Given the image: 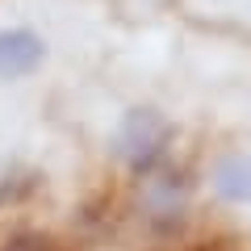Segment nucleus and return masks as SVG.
<instances>
[{"label":"nucleus","instance_id":"obj_3","mask_svg":"<svg viewBox=\"0 0 251 251\" xmlns=\"http://www.w3.org/2000/svg\"><path fill=\"white\" fill-rule=\"evenodd\" d=\"M214 193L222 201H234V205L251 201V159H247V155H226V159H218V168H214Z\"/></svg>","mask_w":251,"mask_h":251},{"label":"nucleus","instance_id":"obj_4","mask_svg":"<svg viewBox=\"0 0 251 251\" xmlns=\"http://www.w3.org/2000/svg\"><path fill=\"white\" fill-rule=\"evenodd\" d=\"M4 251H46V243H38V239H17V243H9Z\"/></svg>","mask_w":251,"mask_h":251},{"label":"nucleus","instance_id":"obj_2","mask_svg":"<svg viewBox=\"0 0 251 251\" xmlns=\"http://www.w3.org/2000/svg\"><path fill=\"white\" fill-rule=\"evenodd\" d=\"M46 63V42L34 29H4L0 34V80H25Z\"/></svg>","mask_w":251,"mask_h":251},{"label":"nucleus","instance_id":"obj_1","mask_svg":"<svg viewBox=\"0 0 251 251\" xmlns=\"http://www.w3.org/2000/svg\"><path fill=\"white\" fill-rule=\"evenodd\" d=\"M168 122H163L159 109H130V113L122 117V126H117V138H113V155L117 159H126L130 168H151L155 159L163 155V147H168Z\"/></svg>","mask_w":251,"mask_h":251}]
</instances>
